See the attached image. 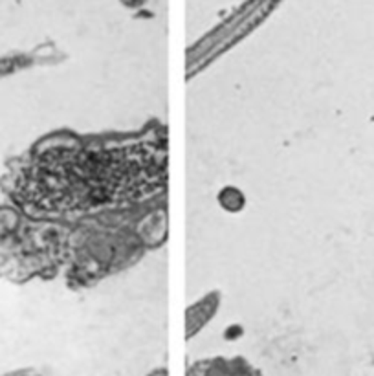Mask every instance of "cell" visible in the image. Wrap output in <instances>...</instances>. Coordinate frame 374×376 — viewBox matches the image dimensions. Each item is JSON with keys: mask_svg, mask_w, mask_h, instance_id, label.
<instances>
[{"mask_svg": "<svg viewBox=\"0 0 374 376\" xmlns=\"http://www.w3.org/2000/svg\"><path fill=\"white\" fill-rule=\"evenodd\" d=\"M216 307H218V299L213 298V296L202 299L200 303L193 305L185 314V336L193 338L213 318Z\"/></svg>", "mask_w": 374, "mask_h": 376, "instance_id": "obj_3", "label": "cell"}, {"mask_svg": "<svg viewBox=\"0 0 374 376\" xmlns=\"http://www.w3.org/2000/svg\"><path fill=\"white\" fill-rule=\"evenodd\" d=\"M164 178L165 152L138 141L44 152L24 172L19 189L28 206L74 213L145 199L158 191Z\"/></svg>", "mask_w": 374, "mask_h": 376, "instance_id": "obj_1", "label": "cell"}, {"mask_svg": "<svg viewBox=\"0 0 374 376\" xmlns=\"http://www.w3.org/2000/svg\"><path fill=\"white\" fill-rule=\"evenodd\" d=\"M127 8H138V6H143L147 0H122Z\"/></svg>", "mask_w": 374, "mask_h": 376, "instance_id": "obj_5", "label": "cell"}, {"mask_svg": "<svg viewBox=\"0 0 374 376\" xmlns=\"http://www.w3.org/2000/svg\"><path fill=\"white\" fill-rule=\"evenodd\" d=\"M187 376H263L243 358H211L196 361Z\"/></svg>", "mask_w": 374, "mask_h": 376, "instance_id": "obj_2", "label": "cell"}, {"mask_svg": "<svg viewBox=\"0 0 374 376\" xmlns=\"http://www.w3.org/2000/svg\"><path fill=\"white\" fill-rule=\"evenodd\" d=\"M147 376H167V371H165V369H154V371Z\"/></svg>", "mask_w": 374, "mask_h": 376, "instance_id": "obj_6", "label": "cell"}, {"mask_svg": "<svg viewBox=\"0 0 374 376\" xmlns=\"http://www.w3.org/2000/svg\"><path fill=\"white\" fill-rule=\"evenodd\" d=\"M218 200H221L222 208H226L227 211H233V213L244 208V195L237 188L222 189Z\"/></svg>", "mask_w": 374, "mask_h": 376, "instance_id": "obj_4", "label": "cell"}]
</instances>
